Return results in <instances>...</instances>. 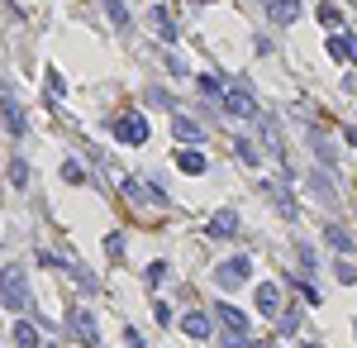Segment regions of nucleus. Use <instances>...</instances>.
Returning <instances> with one entry per match:
<instances>
[{"label": "nucleus", "instance_id": "31", "mask_svg": "<svg viewBox=\"0 0 357 348\" xmlns=\"http://www.w3.org/2000/svg\"><path fill=\"white\" fill-rule=\"evenodd\" d=\"M48 91H53V96H62V91H67V86H62V77H57L53 67H48Z\"/></svg>", "mask_w": 357, "mask_h": 348}, {"label": "nucleus", "instance_id": "6", "mask_svg": "<svg viewBox=\"0 0 357 348\" xmlns=\"http://www.w3.org/2000/svg\"><path fill=\"white\" fill-rule=\"evenodd\" d=\"M220 287H243L248 277H252V258H243V253H234V258H224L220 263Z\"/></svg>", "mask_w": 357, "mask_h": 348}, {"label": "nucleus", "instance_id": "22", "mask_svg": "<svg viewBox=\"0 0 357 348\" xmlns=\"http://www.w3.org/2000/svg\"><path fill=\"white\" fill-rule=\"evenodd\" d=\"M314 15H319V24H324V29H338V24H343V15H338L333 5H319Z\"/></svg>", "mask_w": 357, "mask_h": 348}, {"label": "nucleus", "instance_id": "24", "mask_svg": "<svg viewBox=\"0 0 357 348\" xmlns=\"http://www.w3.org/2000/svg\"><path fill=\"white\" fill-rule=\"evenodd\" d=\"M10 182H15V187H24V182H29V162H24V158L10 162Z\"/></svg>", "mask_w": 357, "mask_h": 348}, {"label": "nucleus", "instance_id": "18", "mask_svg": "<svg viewBox=\"0 0 357 348\" xmlns=\"http://www.w3.org/2000/svg\"><path fill=\"white\" fill-rule=\"evenodd\" d=\"M324 239H329V248H338V253H353V248H357V243L348 239V234H343L338 224H329V229H324Z\"/></svg>", "mask_w": 357, "mask_h": 348}, {"label": "nucleus", "instance_id": "7", "mask_svg": "<svg viewBox=\"0 0 357 348\" xmlns=\"http://www.w3.org/2000/svg\"><path fill=\"white\" fill-rule=\"evenodd\" d=\"M224 115H234V119H262V110H257V101L248 91H229L224 96Z\"/></svg>", "mask_w": 357, "mask_h": 348}, {"label": "nucleus", "instance_id": "2", "mask_svg": "<svg viewBox=\"0 0 357 348\" xmlns=\"http://www.w3.org/2000/svg\"><path fill=\"white\" fill-rule=\"evenodd\" d=\"M110 129H114V138H119V143H129V148H143V143L153 138V124H148V119H143L138 110H129V115H119V119H114Z\"/></svg>", "mask_w": 357, "mask_h": 348}, {"label": "nucleus", "instance_id": "25", "mask_svg": "<svg viewBox=\"0 0 357 348\" xmlns=\"http://www.w3.org/2000/svg\"><path fill=\"white\" fill-rule=\"evenodd\" d=\"M167 282V263H148V287H162Z\"/></svg>", "mask_w": 357, "mask_h": 348}, {"label": "nucleus", "instance_id": "16", "mask_svg": "<svg viewBox=\"0 0 357 348\" xmlns=\"http://www.w3.org/2000/svg\"><path fill=\"white\" fill-rule=\"evenodd\" d=\"M305 187L314 191V196H319V201H324V205H329L333 196H338V191H333V182H329V177H319V172H314V177H305Z\"/></svg>", "mask_w": 357, "mask_h": 348}, {"label": "nucleus", "instance_id": "32", "mask_svg": "<svg viewBox=\"0 0 357 348\" xmlns=\"http://www.w3.org/2000/svg\"><path fill=\"white\" fill-rule=\"evenodd\" d=\"M48 348H57V344H48Z\"/></svg>", "mask_w": 357, "mask_h": 348}, {"label": "nucleus", "instance_id": "10", "mask_svg": "<svg viewBox=\"0 0 357 348\" xmlns=\"http://www.w3.org/2000/svg\"><path fill=\"white\" fill-rule=\"evenodd\" d=\"M172 134L181 138V143H200V138H205V129L195 124L191 115H176V119H172Z\"/></svg>", "mask_w": 357, "mask_h": 348}, {"label": "nucleus", "instance_id": "8", "mask_svg": "<svg viewBox=\"0 0 357 348\" xmlns=\"http://www.w3.org/2000/svg\"><path fill=\"white\" fill-rule=\"evenodd\" d=\"M329 57H333V62H357V34H348V29H333Z\"/></svg>", "mask_w": 357, "mask_h": 348}, {"label": "nucleus", "instance_id": "14", "mask_svg": "<svg viewBox=\"0 0 357 348\" xmlns=\"http://www.w3.org/2000/svg\"><path fill=\"white\" fill-rule=\"evenodd\" d=\"M234 229H238V215L234 210H220L215 219H210V239H229Z\"/></svg>", "mask_w": 357, "mask_h": 348}, {"label": "nucleus", "instance_id": "1", "mask_svg": "<svg viewBox=\"0 0 357 348\" xmlns=\"http://www.w3.org/2000/svg\"><path fill=\"white\" fill-rule=\"evenodd\" d=\"M0 305H5L10 315L29 310V277H24V268H0Z\"/></svg>", "mask_w": 357, "mask_h": 348}, {"label": "nucleus", "instance_id": "23", "mask_svg": "<svg viewBox=\"0 0 357 348\" xmlns=\"http://www.w3.org/2000/svg\"><path fill=\"white\" fill-rule=\"evenodd\" d=\"M234 153H238V158H243L248 167H257V148H252L248 138H234Z\"/></svg>", "mask_w": 357, "mask_h": 348}, {"label": "nucleus", "instance_id": "30", "mask_svg": "<svg viewBox=\"0 0 357 348\" xmlns=\"http://www.w3.org/2000/svg\"><path fill=\"white\" fill-rule=\"evenodd\" d=\"M195 86H200V96H220V81L215 77H195Z\"/></svg>", "mask_w": 357, "mask_h": 348}, {"label": "nucleus", "instance_id": "13", "mask_svg": "<svg viewBox=\"0 0 357 348\" xmlns=\"http://www.w3.org/2000/svg\"><path fill=\"white\" fill-rule=\"evenodd\" d=\"M215 315L224 320V329H238V334H248V315L238 310V305H229V300H220V305H215Z\"/></svg>", "mask_w": 357, "mask_h": 348}, {"label": "nucleus", "instance_id": "28", "mask_svg": "<svg viewBox=\"0 0 357 348\" xmlns=\"http://www.w3.org/2000/svg\"><path fill=\"white\" fill-rule=\"evenodd\" d=\"M224 348H252V344H248V334H238V329H224Z\"/></svg>", "mask_w": 357, "mask_h": 348}, {"label": "nucleus", "instance_id": "29", "mask_svg": "<svg viewBox=\"0 0 357 348\" xmlns=\"http://www.w3.org/2000/svg\"><path fill=\"white\" fill-rule=\"evenodd\" d=\"M62 177H67L72 187H82V182H86V167H77V162H67V167H62Z\"/></svg>", "mask_w": 357, "mask_h": 348}, {"label": "nucleus", "instance_id": "3", "mask_svg": "<svg viewBox=\"0 0 357 348\" xmlns=\"http://www.w3.org/2000/svg\"><path fill=\"white\" fill-rule=\"evenodd\" d=\"M0 119H5V129H10L15 138H20V134L29 129V119H24V106L15 101V91H10L5 81H0Z\"/></svg>", "mask_w": 357, "mask_h": 348}, {"label": "nucleus", "instance_id": "4", "mask_svg": "<svg viewBox=\"0 0 357 348\" xmlns=\"http://www.w3.org/2000/svg\"><path fill=\"white\" fill-rule=\"evenodd\" d=\"M67 329H72V339H77V344H86V348H96V344H100V324H96V315H91L86 305H77V310H72Z\"/></svg>", "mask_w": 357, "mask_h": 348}, {"label": "nucleus", "instance_id": "15", "mask_svg": "<svg viewBox=\"0 0 357 348\" xmlns=\"http://www.w3.org/2000/svg\"><path fill=\"white\" fill-rule=\"evenodd\" d=\"M310 143H314V153H319V162H324V167H338V153H333V143L319 134V129H310Z\"/></svg>", "mask_w": 357, "mask_h": 348}, {"label": "nucleus", "instance_id": "19", "mask_svg": "<svg viewBox=\"0 0 357 348\" xmlns=\"http://www.w3.org/2000/svg\"><path fill=\"white\" fill-rule=\"evenodd\" d=\"M105 15H110L114 29H129V10H124V0H105Z\"/></svg>", "mask_w": 357, "mask_h": 348}, {"label": "nucleus", "instance_id": "5", "mask_svg": "<svg viewBox=\"0 0 357 348\" xmlns=\"http://www.w3.org/2000/svg\"><path fill=\"white\" fill-rule=\"evenodd\" d=\"M119 191H124L134 205H143V201H153V205H167V191L158 187V182H138V177H124V182H119Z\"/></svg>", "mask_w": 357, "mask_h": 348}, {"label": "nucleus", "instance_id": "21", "mask_svg": "<svg viewBox=\"0 0 357 348\" xmlns=\"http://www.w3.org/2000/svg\"><path fill=\"white\" fill-rule=\"evenodd\" d=\"M153 20H158V29H162V38L172 43V38H176V24H172V15H167L162 5H158V10H153Z\"/></svg>", "mask_w": 357, "mask_h": 348}, {"label": "nucleus", "instance_id": "17", "mask_svg": "<svg viewBox=\"0 0 357 348\" xmlns=\"http://www.w3.org/2000/svg\"><path fill=\"white\" fill-rule=\"evenodd\" d=\"M181 329H186L191 339H210V320H205V315H195V310L181 320Z\"/></svg>", "mask_w": 357, "mask_h": 348}, {"label": "nucleus", "instance_id": "20", "mask_svg": "<svg viewBox=\"0 0 357 348\" xmlns=\"http://www.w3.org/2000/svg\"><path fill=\"white\" fill-rule=\"evenodd\" d=\"M15 344H20V348H33V344H38V329H33L29 320H20V324H15Z\"/></svg>", "mask_w": 357, "mask_h": 348}, {"label": "nucleus", "instance_id": "12", "mask_svg": "<svg viewBox=\"0 0 357 348\" xmlns=\"http://www.w3.org/2000/svg\"><path fill=\"white\" fill-rule=\"evenodd\" d=\"M267 15H272L276 24H296V15H301V0H267Z\"/></svg>", "mask_w": 357, "mask_h": 348}, {"label": "nucleus", "instance_id": "11", "mask_svg": "<svg viewBox=\"0 0 357 348\" xmlns=\"http://www.w3.org/2000/svg\"><path fill=\"white\" fill-rule=\"evenodd\" d=\"M257 310H262V315H281V287L262 282V287H257Z\"/></svg>", "mask_w": 357, "mask_h": 348}, {"label": "nucleus", "instance_id": "26", "mask_svg": "<svg viewBox=\"0 0 357 348\" xmlns=\"http://www.w3.org/2000/svg\"><path fill=\"white\" fill-rule=\"evenodd\" d=\"M333 272H338L343 287H353V282H357V268H353V263H343V258H338V268H333Z\"/></svg>", "mask_w": 357, "mask_h": 348}, {"label": "nucleus", "instance_id": "27", "mask_svg": "<svg viewBox=\"0 0 357 348\" xmlns=\"http://www.w3.org/2000/svg\"><path fill=\"white\" fill-rule=\"evenodd\" d=\"M105 253L119 263V258H124V234H110V239H105Z\"/></svg>", "mask_w": 357, "mask_h": 348}, {"label": "nucleus", "instance_id": "9", "mask_svg": "<svg viewBox=\"0 0 357 348\" xmlns=\"http://www.w3.org/2000/svg\"><path fill=\"white\" fill-rule=\"evenodd\" d=\"M176 167H181L186 177H205V172H210V162H205L200 148H181V153H176Z\"/></svg>", "mask_w": 357, "mask_h": 348}]
</instances>
